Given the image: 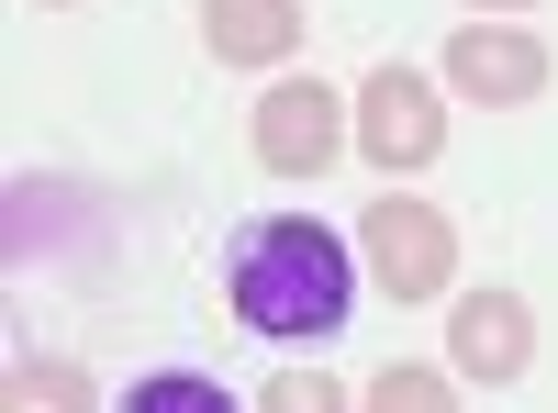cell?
<instances>
[{"label":"cell","mask_w":558,"mask_h":413,"mask_svg":"<svg viewBox=\"0 0 558 413\" xmlns=\"http://www.w3.org/2000/svg\"><path fill=\"white\" fill-rule=\"evenodd\" d=\"M235 313L246 336H336L347 325V246L324 223H257L235 246Z\"/></svg>","instance_id":"cell-1"},{"label":"cell","mask_w":558,"mask_h":413,"mask_svg":"<svg viewBox=\"0 0 558 413\" xmlns=\"http://www.w3.org/2000/svg\"><path fill=\"white\" fill-rule=\"evenodd\" d=\"M368 268H380L391 302H436L458 280V223L436 202H380L368 212Z\"/></svg>","instance_id":"cell-2"},{"label":"cell","mask_w":558,"mask_h":413,"mask_svg":"<svg viewBox=\"0 0 558 413\" xmlns=\"http://www.w3.org/2000/svg\"><path fill=\"white\" fill-rule=\"evenodd\" d=\"M547 45L536 34H502V23H470V34H447V89L458 101H481V112H514V101H547Z\"/></svg>","instance_id":"cell-3"},{"label":"cell","mask_w":558,"mask_h":413,"mask_svg":"<svg viewBox=\"0 0 558 413\" xmlns=\"http://www.w3.org/2000/svg\"><path fill=\"white\" fill-rule=\"evenodd\" d=\"M357 146L380 157V168H436V146H447L436 89L413 78V68H368V89H357Z\"/></svg>","instance_id":"cell-4"},{"label":"cell","mask_w":558,"mask_h":413,"mask_svg":"<svg viewBox=\"0 0 558 413\" xmlns=\"http://www.w3.org/2000/svg\"><path fill=\"white\" fill-rule=\"evenodd\" d=\"M336 146H347V112H336V89H324V78H279L268 101H257V157H268L279 179H313Z\"/></svg>","instance_id":"cell-5"},{"label":"cell","mask_w":558,"mask_h":413,"mask_svg":"<svg viewBox=\"0 0 558 413\" xmlns=\"http://www.w3.org/2000/svg\"><path fill=\"white\" fill-rule=\"evenodd\" d=\"M447 357L470 380H525V357H536V325H525V302L514 291H481V302H458L447 313Z\"/></svg>","instance_id":"cell-6"},{"label":"cell","mask_w":558,"mask_h":413,"mask_svg":"<svg viewBox=\"0 0 558 413\" xmlns=\"http://www.w3.org/2000/svg\"><path fill=\"white\" fill-rule=\"evenodd\" d=\"M202 34L223 68H279L302 45V0H202Z\"/></svg>","instance_id":"cell-7"},{"label":"cell","mask_w":558,"mask_h":413,"mask_svg":"<svg viewBox=\"0 0 558 413\" xmlns=\"http://www.w3.org/2000/svg\"><path fill=\"white\" fill-rule=\"evenodd\" d=\"M0 413H89V380L68 369V357H23L12 369V402Z\"/></svg>","instance_id":"cell-8"},{"label":"cell","mask_w":558,"mask_h":413,"mask_svg":"<svg viewBox=\"0 0 558 413\" xmlns=\"http://www.w3.org/2000/svg\"><path fill=\"white\" fill-rule=\"evenodd\" d=\"M123 413H235V402H223V380H202V369H157V380H134Z\"/></svg>","instance_id":"cell-9"},{"label":"cell","mask_w":558,"mask_h":413,"mask_svg":"<svg viewBox=\"0 0 558 413\" xmlns=\"http://www.w3.org/2000/svg\"><path fill=\"white\" fill-rule=\"evenodd\" d=\"M368 413H458V391H447V369H380Z\"/></svg>","instance_id":"cell-10"},{"label":"cell","mask_w":558,"mask_h":413,"mask_svg":"<svg viewBox=\"0 0 558 413\" xmlns=\"http://www.w3.org/2000/svg\"><path fill=\"white\" fill-rule=\"evenodd\" d=\"M257 413H347V391L302 369V380H268V402H257Z\"/></svg>","instance_id":"cell-11"},{"label":"cell","mask_w":558,"mask_h":413,"mask_svg":"<svg viewBox=\"0 0 558 413\" xmlns=\"http://www.w3.org/2000/svg\"><path fill=\"white\" fill-rule=\"evenodd\" d=\"M470 12H525V0H470Z\"/></svg>","instance_id":"cell-12"},{"label":"cell","mask_w":558,"mask_h":413,"mask_svg":"<svg viewBox=\"0 0 558 413\" xmlns=\"http://www.w3.org/2000/svg\"><path fill=\"white\" fill-rule=\"evenodd\" d=\"M45 12H68V0H45Z\"/></svg>","instance_id":"cell-13"}]
</instances>
